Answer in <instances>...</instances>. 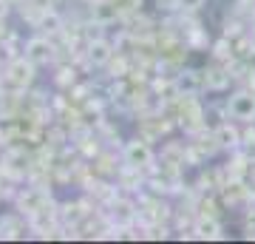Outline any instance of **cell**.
<instances>
[{"mask_svg": "<svg viewBox=\"0 0 255 244\" xmlns=\"http://www.w3.org/2000/svg\"><path fill=\"white\" fill-rule=\"evenodd\" d=\"M9 77L17 82V85H28L31 77H34V63H31L28 57H26V60H14L11 68H9Z\"/></svg>", "mask_w": 255, "mask_h": 244, "instance_id": "4", "label": "cell"}, {"mask_svg": "<svg viewBox=\"0 0 255 244\" xmlns=\"http://www.w3.org/2000/svg\"><path fill=\"white\" fill-rule=\"evenodd\" d=\"M227 114L241 122H253L255 119V94H236L227 102Z\"/></svg>", "mask_w": 255, "mask_h": 244, "instance_id": "1", "label": "cell"}, {"mask_svg": "<svg viewBox=\"0 0 255 244\" xmlns=\"http://www.w3.org/2000/svg\"><path fill=\"white\" fill-rule=\"evenodd\" d=\"M196 233H199L201 239H216V236H219V225H216L213 219H201L199 225H196Z\"/></svg>", "mask_w": 255, "mask_h": 244, "instance_id": "8", "label": "cell"}, {"mask_svg": "<svg viewBox=\"0 0 255 244\" xmlns=\"http://www.w3.org/2000/svg\"><path fill=\"white\" fill-rule=\"evenodd\" d=\"M173 91L179 94V97H196V91H199V77L193 71H184L179 74L173 80Z\"/></svg>", "mask_w": 255, "mask_h": 244, "instance_id": "5", "label": "cell"}, {"mask_svg": "<svg viewBox=\"0 0 255 244\" xmlns=\"http://www.w3.org/2000/svg\"><path fill=\"white\" fill-rule=\"evenodd\" d=\"M0 74H3V65H0Z\"/></svg>", "mask_w": 255, "mask_h": 244, "instance_id": "12", "label": "cell"}, {"mask_svg": "<svg viewBox=\"0 0 255 244\" xmlns=\"http://www.w3.org/2000/svg\"><path fill=\"white\" fill-rule=\"evenodd\" d=\"M125 162L130 165V168H147V165H153V151H150V145L147 142H139V139H133V142L125 145Z\"/></svg>", "mask_w": 255, "mask_h": 244, "instance_id": "2", "label": "cell"}, {"mask_svg": "<svg viewBox=\"0 0 255 244\" xmlns=\"http://www.w3.org/2000/svg\"><path fill=\"white\" fill-rule=\"evenodd\" d=\"M176 6L184 11H193V9H201L204 6V0H176Z\"/></svg>", "mask_w": 255, "mask_h": 244, "instance_id": "11", "label": "cell"}, {"mask_svg": "<svg viewBox=\"0 0 255 244\" xmlns=\"http://www.w3.org/2000/svg\"><path fill=\"white\" fill-rule=\"evenodd\" d=\"M230 82V74H224V71H219V68H216V71H210L207 74V85L213 91H219V88H224V85H227Z\"/></svg>", "mask_w": 255, "mask_h": 244, "instance_id": "9", "label": "cell"}, {"mask_svg": "<svg viewBox=\"0 0 255 244\" xmlns=\"http://www.w3.org/2000/svg\"><path fill=\"white\" fill-rule=\"evenodd\" d=\"M40 26L48 28V31H60L63 28V23H60V17H57L54 11H48V14H43V20H40Z\"/></svg>", "mask_w": 255, "mask_h": 244, "instance_id": "10", "label": "cell"}, {"mask_svg": "<svg viewBox=\"0 0 255 244\" xmlns=\"http://www.w3.org/2000/svg\"><path fill=\"white\" fill-rule=\"evenodd\" d=\"M216 142L224 145V148H233V145H238V131L236 128H230V125H221L219 131H216Z\"/></svg>", "mask_w": 255, "mask_h": 244, "instance_id": "7", "label": "cell"}, {"mask_svg": "<svg viewBox=\"0 0 255 244\" xmlns=\"http://www.w3.org/2000/svg\"><path fill=\"white\" fill-rule=\"evenodd\" d=\"M88 60H91L94 65H105L111 60V45L105 43V40H94V43L88 45Z\"/></svg>", "mask_w": 255, "mask_h": 244, "instance_id": "6", "label": "cell"}, {"mask_svg": "<svg viewBox=\"0 0 255 244\" xmlns=\"http://www.w3.org/2000/svg\"><path fill=\"white\" fill-rule=\"evenodd\" d=\"M26 57L34 65L37 63H48V60L54 57V48H51V43H48V40L34 37V40H28V43H26Z\"/></svg>", "mask_w": 255, "mask_h": 244, "instance_id": "3", "label": "cell"}]
</instances>
